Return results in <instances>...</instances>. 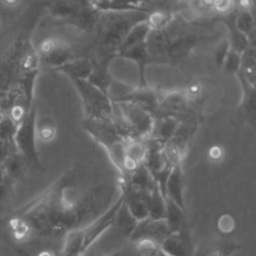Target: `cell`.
<instances>
[{
	"label": "cell",
	"instance_id": "4",
	"mask_svg": "<svg viewBox=\"0 0 256 256\" xmlns=\"http://www.w3.org/2000/svg\"><path fill=\"white\" fill-rule=\"evenodd\" d=\"M114 123L125 137H137L147 140L151 136L154 118L141 106L128 102H112Z\"/></svg>",
	"mask_w": 256,
	"mask_h": 256
},
{
	"label": "cell",
	"instance_id": "36",
	"mask_svg": "<svg viewBox=\"0 0 256 256\" xmlns=\"http://www.w3.org/2000/svg\"><path fill=\"white\" fill-rule=\"evenodd\" d=\"M58 256H84V255H70V254H64V253L60 252V254Z\"/></svg>",
	"mask_w": 256,
	"mask_h": 256
},
{
	"label": "cell",
	"instance_id": "14",
	"mask_svg": "<svg viewBox=\"0 0 256 256\" xmlns=\"http://www.w3.org/2000/svg\"><path fill=\"white\" fill-rule=\"evenodd\" d=\"M180 121V118L172 115H165L154 119L150 138L161 145H164L174 136L179 127Z\"/></svg>",
	"mask_w": 256,
	"mask_h": 256
},
{
	"label": "cell",
	"instance_id": "12",
	"mask_svg": "<svg viewBox=\"0 0 256 256\" xmlns=\"http://www.w3.org/2000/svg\"><path fill=\"white\" fill-rule=\"evenodd\" d=\"M99 12L144 11L148 14L152 0H90Z\"/></svg>",
	"mask_w": 256,
	"mask_h": 256
},
{
	"label": "cell",
	"instance_id": "17",
	"mask_svg": "<svg viewBox=\"0 0 256 256\" xmlns=\"http://www.w3.org/2000/svg\"><path fill=\"white\" fill-rule=\"evenodd\" d=\"M90 3V0H51L49 12L53 17L67 22Z\"/></svg>",
	"mask_w": 256,
	"mask_h": 256
},
{
	"label": "cell",
	"instance_id": "9",
	"mask_svg": "<svg viewBox=\"0 0 256 256\" xmlns=\"http://www.w3.org/2000/svg\"><path fill=\"white\" fill-rule=\"evenodd\" d=\"M171 234L165 219L153 220L146 218L137 222L129 240L137 241L140 239H149L161 244Z\"/></svg>",
	"mask_w": 256,
	"mask_h": 256
},
{
	"label": "cell",
	"instance_id": "27",
	"mask_svg": "<svg viewBox=\"0 0 256 256\" xmlns=\"http://www.w3.org/2000/svg\"><path fill=\"white\" fill-rule=\"evenodd\" d=\"M18 124H16L8 114H3L0 120V139L13 142Z\"/></svg>",
	"mask_w": 256,
	"mask_h": 256
},
{
	"label": "cell",
	"instance_id": "23",
	"mask_svg": "<svg viewBox=\"0 0 256 256\" xmlns=\"http://www.w3.org/2000/svg\"><path fill=\"white\" fill-rule=\"evenodd\" d=\"M236 75H239L247 83L255 86V75H256V60H255V47L250 45L241 54L240 69Z\"/></svg>",
	"mask_w": 256,
	"mask_h": 256
},
{
	"label": "cell",
	"instance_id": "5",
	"mask_svg": "<svg viewBox=\"0 0 256 256\" xmlns=\"http://www.w3.org/2000/svg\"><path fill=\"white\" fill-rule=\"evenodd\" d=\"M84 130L107 152L111 162L120 175L124 173L125 137L119 132L116 125L111 122L86 119L83 121Z\"/></svg>",
	"mask_w": 256,
	"mask_h": 256
},
{
	"label": "cell",
	"instance_id": "11",
	"mask_svg": "<svg viewBox=\"0 0 256 256\" xmlns=\"http://www.w3.org/2000/svg\"><path fill=\"white\" fill-rule=\"evenodd\" d=\"M160 247L166 256H195V247L189 229L171 233Z\"/></svg>",
	"mask_w": 256,
	"mask_h": 256
},
{
	"label": "cell",
	"instance_id": "21",
	"mask_svg": "<svg viewBox=\"0 0 256 256\" xmlns=\"http://www.w3.org/2000/svg\"><path fill=\"white\" fill-rule=\"evenodd\" d=\"M147 205H148V218L153 220L165 219L166 199L157 184L147 195Z\"/></svg>",
	"mask_w": 256,
	"mask_h": 256
},
{
	"label": "cell",
	"instance_id": "8",
	"mask_svg": "<svg viewBox=\"0 0 256 256\" xmlns=\"http://www.w3.org/2000/svg\"><path fill=\"white\" fill-rule=\"evenodd\" d=\"M36 52L38 54L40 64H44L54 70L76 58L73 50L67 43L61 39L53 37L44 39L40 43Z\"/></svg>",
	"mask_w": 256,
	"mask_h": 256
},
{
	"label": "cell",
	"instance_id": "6",
	"mask_svg": "<svg viewBox=\"0 0 256 256\" xmlns=\"http://www.w3.org/2000/svg\"><path fill=\"white\" fill-rule=\"evenodd\" d=\"M71 82L82 100L86 119L114 123L112 102L106 93L88 80H72Z\"/></svg>",
	"mask_w": 256,
	"mask_h": 256
},
{
	"label": "cell",
	"instance_id": "31",
	"mask_svg": "<svg viewBox=\"0 0 256 256\" xmlns=\"http://www.w3.org/2000/svg\"><path fill=\"white\" fill-rule=\"evenodd\" d=\"M14 151H17L13 142H8L0 139V164L8 157V155Z\"/></svg>",
	"mask_w": 256,
	"mask_h": 256
},
{
	"label": "cell",
	"instance_id": "3",
	"mask_svg": "<svg viewBox=\"0 0 256 256\" xmlns=\"http://www.w3.org/2000/svg\"><path fill=\"white\" fill-rule=\"evenodd\" d=\"M124 202L123 193L106 212L85 227L77 228L65 234L61 253L84 255L100 236L113 226L116 214Z\"/></svg>",
	"mask_w": 256,
	"mask_h": 256
},
{
	"label": "cell",
	"instance_id": "33",
	"mask_svg": "<svg viewBox=\"0 0 256 256\" xmlns=\"http://www.w3.org/2000/svg\"><path fill=\"white\" fill-rule=\"evenodd\" d=\"M84 256H113L112 254H105L102 252H93V253H88L86 252L84 254Z\"/></svg>",
	"mask_w": 256,
	"mask_h": 256
},
{
	"label": "cell",
	"instance_id": "18",
	"mask_svg": "<svg viewBox=\"0 0 256 256\" xmlns=\"http://www.w3.org/2000/svg\"><path fill=\"white\" fill-rule=\"evenodd\" d=\"M150 31H151V28L146 19L135 24L130 29V31L128 32V34L126 35V37L124 38L122 43L119 45V47L116 51V55L133 47V46L143 43L146 40Z\"/></svg>",
	"mask_w": 256,
	"mask_h": 256
},
{
	"label": "cell",
	"instance_id": "15",
	"mask_svg": "<svg viewBox=\"0 0 256 256\" xmlns=\"http://www.w3.org/2000/svg\"><path fill=\"white\" fill-rule=\"evenodd\" d=\"M122 193L124 195V205L134 219L140 221L148 218V193H142L128 188L122 189Z\"/></svg>",
	"mask_w": 256,
	"mask_h": 256
},
{
	"label": "cell",
	"instance_id": "19",
	"mask_svg": "<svg viewBox=\"0 0 256 256\" xmlns=\"http://www.w3.org/2000/svg\"><path fill=\"white\" fill-rule=\"evenodd\" d=\"M1 166L9 184H12L14 181L19 179L24 174L26 167H28L22 156L17 151L10 153Z\"/></svg>",
	"mask_w": 256,
	"mask_h": 256
},
{
	"label": "cell",
	"instance_id": "32",
	"mask_svg": "<svg viewBox=\"0 0 256 256\" xmlns=\"http://www.w3.org/2000/svg\"><path fill=\"white\" fill-rule=\"evenodd\" d=\"M222 155H223V151H222V149H221L220 147H218V146L212 147V148L210 149V151H209V156H210L212 159H214V160L220 159V158L222 157Z\"/></svg>",
	"mask_w": 256,
	"mask_h": 256
},
{
	"label": "cell",
	"instance_id": "28",
	"mask_svg": "<svg viewBox=\"0 0 256 256\" xmlns=\"http://www.w3.org/2000/svg\"><path fill=\"white\" fill-rule=\"evenodd\" d=\"M240 63H241V54L230 48L229 52L227 53L224 59V62L221 68H223V70L227 73H232L236 75L240 69Z\"/></svg>",
	"mask_w": 256,
	"mask_h": 256
},
{
	"label": "cell",
	"instance_id": "2",
	"mask_svg": "<svg viewBox=\"0 0 256 256\" xmlns=\"http://www.w3.org/2000/svg\"><path fill=\"white\" fill-rule=\"evenodd\" d=\"M145 19H147V13L144 11L101 13L95 28L100 54L116 57V51L130 29Z\"/></svg>",
	"mask_w": 256,
	"mask_h": 256
},
{
	"label": "cell",
	"instance_id": "26",
	"mask_svg": "<svg viewBox=\"0 0 256 256\" xmlns=\"http://www.w3.org/2000/svg\"><path fill=\"white\" fill-rule=\"evenodd\" d=\"M56 134L55 123L48 117L36 121V136H38L42 141H51Z\"/></svg>",
	"mask_w": 256,
	"mask_h": 256
},
{
	"label": "cell",
	"instance_id": "13",
	"mask_svg": "<svg viewBox=\"0 0 256 256\" xmlns=\"http://www.w3.org/2000/svg\"><path fill=\"white\" fill-rule=\"evenodd\" d=\"M240 249L239 243L231 239L218 238L203 242L195 248V256H232Z\"/></svg>",
	"mask_w": 256,
	"mask_h": 256
},
{
	"label": "cell",
	"instance_id": "35",
	"mask_svg": "<svg viewBox=\"0 0 256 256\" xmlns=\"http://www.w3.org/2000/svg\"><path fill=\"white\" fill-rule=\"evenodd\" d=\"M19 0H3V2L8 5V6H13V5H16L18 3Z\"/></svg>",
	"mask_w": 256,
	"mask_h": 256
},
{
	"label": "cell",
	"instance_id": "34",
	"mask_svg": "<svg viewBox=\"0 0 256 256\" xmlns=\"http://www.w3.org/2000/svg\"><path fill=\"white\" fill-rule=\"evenodd\" d=\"M37 256H55V255L53 252H51L49 250H43Z\"/></svg>",
	"mask_w": 256,
	"mask_h": 256
},
{
	"label": "cell",
	"instance_id": "1",
	"mask_svg": "<svg viewBox=\"0 0 256 256\" xmlns=\"http://www.w3.org/2000/svg\"><path fill=\"white\" fill-rule=\"evenodd\" d=\"M87 209L68 177L62 175L34 199L1 216L0 235L11 244L34 237H59L79 228Z\"/></svg>",
	"mask_w": 256,
	"mask_h": 256
},
{
	"label": "cell",
	"instance_id": "22",
	"mask_svg": "<svg viewBox=\"0 0 256 256\" xmlns=\"http://www.w3.org/2000/svg\"><path fill=\"white\" fill-rule=\"evenodd\" d=\"M233 22L235 27L248 38L252 45H254L255 24L251 10L238 9L237 11H233Z\"/></svg>",
	"mask_w": 256,
	"mask_h": 256
},
{
	"label": "cell",
	"instance_id": "7",
	"mask_svg": "<svg viewBox=\"0 0 256 256\" xmlns=\"http://www.w3.org/2000/svg\"><path fill=\"white\" fill-rule=\"evenodd\" d=\"M36 112L37 109L33 106L19 123L13 143L28 167L44 171L45 169L40 161L36 145Z\"/></svg>",
	"mask_w": 256,
	"mask_h": 256
},
{
	"label": "cell",
	"instance_id": "24",
	"mask_svg": "<svg viewBox=\"0 0 256 256\" xmlns=\"http://www.w3.org/2000/svg\"><path fill=\"white\" fill-rule=\"evenodd\" d=\"M137 222L138 221L136 219H134L131 216V214L128 212V210L125 207L124 202H123L122 206L120 207V209L118 210V212L116 214L113 226H115V228L117 229V231H119L121 233V235H123L129 239Z\"/></svg>",
	"mask_w": 256,
	"mask_h": 256
},
{
	"label": "cell",
	"instance_id": "29",
	"mask_svg": "<svg viewBox=\"0 0 256 256\" xmlns=\"http://www.w3.org/2000/svg\"><path fill=\"white\" fill-rule=\"evenodd\" d=\"M217 227L219 231L223 234H229L234 230L235 220L230 214H223L219 217L217 222Z\"/></svg>",
	"mask_w": 256,
	"mask_h": 256
},
{
	"label": "cell",
	"instance_id": "20",
	"mask_svg": "<svg viewBox=\"0 0 256 256\" xmlns=\"http://www.w3.org/2000/svg\"><path fill=\"white\" fill-rule=\"evenodd\" d=\"M165 221L171 233H176L189 229L186 212H184L181 208H179L176 204L168 199H166Z\"/></svg>",
	"mask_w": 256,
	"mask_h": 256
},
{
	"label": "cell",
	"instance_id": "10",
	"mask_svg": "<svg viewBox=\"0 0 256 256\" xmlns=\"http://www.w3.org/2000/svg\"><path fill=\"white\" fill-rule=\"evenodd\" d=\"M185 176L182 164L172 166L164 186V196L187 213L185 203Z\"/></svg>",
	"mask_w": 256,
	"mask_h": 256
},
{
	"label": "cell",
	"instance_id": "16",
	"mask_svg": "<svg viewBox=\"0 0 256 256\" xmlns=\"http://www.w3.org/2000/svg\"><path fill=\"white\" fill-rule=\"evenodd\" d=\"M94 68L92 59L89 58H74L59 68L56 71L66 75L72 80H88Z\"/></svg>",
	"mask_w": 256,
	"mask_h": 256
},
{
	"label": "cell",
	"instance_id": "30",
	"mask_svg": "<svg viewBox=\"0 0 256 256\" xmlns=\"http://www.w3.org/2000/svg\"><path fill=\"white\" fill-rule=\"evenodd\" d=\"M229 50H230V44H229L227 38L222 40L219 43V45L216 47V50H215V61H216V64H217V66L219 68L222 67L224 59H225L227 53L229 52Z\"/></svg>",
	"mask_w": 256,
	"mask_h": 256
},
{
	"label": "cell",
	"instance_id": "25",
	"mask_svg": "<svg viewBox=\"0 0 256 256\" xmlns=\"http://www.w3.org/2000/svg\"><path fill=\"white\" fill-rule=\"evenodd\" d=\"M239 79V82L242 87V102L241 107L245 111L247 116L254 117V111H255V86L250 85L247 83L243 78H241L239 75H236Z\"/></svg>",
	"mask_w": 256,
	"mask_h": 256
}]
</instances>
